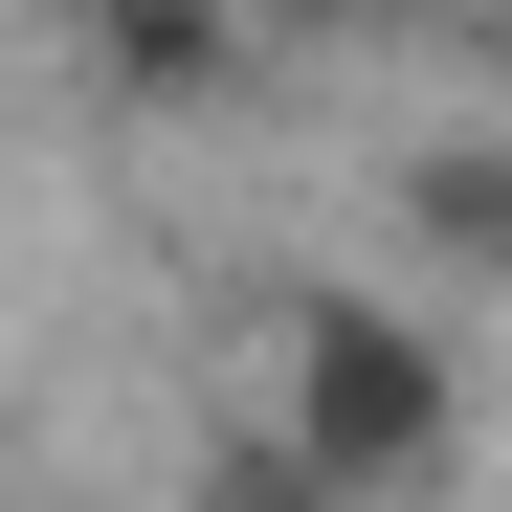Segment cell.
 Instances as JSON below:
<instances>
[{"instance_id": "6da1fadb", "label": "cell", "mask_w": 512, "mask_h": 512, "mask_svg": "<svg viewBox=\"0 0 512 512\" xmlns=\"http://www.w3.org/2000/svg\"><path fill=\"white\" fill-rule=\"evenodd\" d=\"M268 446L334 468L357 512H401V490L468 468V357H446L401 290H290V312H268Z\"/></svg>"}, {"instance_id": "7a4b0ae2", "label": "cell", "mask_w": 512, "mask_h": 512, "mask_svg": "<svg viewBox=\"0 0 512 512\" xmlns=\"http://www.w3.org/2000/svg\"><path fill=\"white\" fill-rule=\"evenodd\" d=\"M67 23H90V90H112V112H223L245 67H268L245 0H67Z\"/></svg>"}, {"instance_id": "3957f363", "label": "cell", "mask_w": 512, "mask_h": 512, "mask_svg": "<svg viewBox=\"0 0 512 512\" xmlns=\"http://www.w3.org/2000/svg\"><path fill=\"white\" fill-rule=\"evenodd\" d=\"M423 245H446V268H512V134H468V156H423Z\"/></svg>"}, {"instance_id": "277c9868", "label": "cell", "mask_w": 512, "mask_h": 512, "mask_svg": "<svg viewBox=\"0 0 512 512\" xmlns=\"http://www.w3.org/2000/svg\"><path fill=\"white\" fill-rule=\"evenodd\" d=\"M201 512H357V490H334V468H290L268 423H245V446H201Z\"/></svg>"}, {"instance_id": "5b68a950", "label": "cell", "mask_w": 512, "mask_h": 512, "mask_svg": "<svg viewBox=\"0 0 512 512\" xmlns=\"http://www.w3.org/2000/svg\"><path fill=\"white\" fill-rule=\"evenodd\" d=\"M379 0H245V45H357Z\"/></svg>"}]
</instances>
